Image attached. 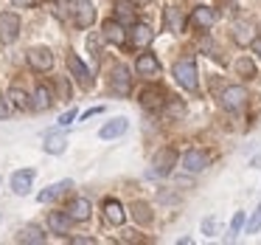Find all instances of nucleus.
I'll return each mask as SVG.
<instances>
[{
    "label": "nucleus",
    "instance_id": "nucleus-22",
    "mask_svg": "<svg viewBox=\"0 0 261 245\" xmlns=\"http://www.w3.org/2000/svg\"><path fill=\"white\" fill-rule=\"evenodd\" d=\"M20 242H31V245H42L45 242V234L40 231L37 226H25L23 231H20Z\"/></svg>",
    "mask_w": 261,
    "mask_h": 245
},
{
    "label": "nucleus",
    "instance_id": "nucleus-31",
    "mask_svg": "<svg viewBox=\"0 0 261 245\" xmlns=\"http://www.w3.org/2000/svg\"><path fill=\"white\" fill-rule=\"evenodd\" d=\"M242 226H244V211H236V214H233V222H230V237L242 231Z\"/></svg>",
    "mask_w": 261,
    "mask_h": 245
},
{
    "label": "nucleus",
    "instance_id": "nucleus-39",
    "mask_svg": "<svg viewBox=\"0 0 261 245\" xmlns=\"http://www.w3.org/2000/svg\"><path fill=\"white\" fill-rule=\"evenodd\" d=\"M250 166H261V155H255V158L250 161Z\"/></svg>",
    "mask_w": 261,
    "mask_h": 245
},
{
    "label": "nucleus",
    "instance_id": "nucleus-4",
    "mask_svg": "<svg viewBox=\"0 0 261 245\" xmlns=\"http://www.w3.org/2000/svg\"><path fill=\"white\" fill-rule=\"evenodd\" d=\"M177 164V152L171 147H166V149H160L158 155H154V161H152V175H160V177H166L171 172V166Z\"/></svg>",
    "mask_w": 261,
    "mask_h": 245
},
{
    "label": "nucleus",
    "instance_id": "nucleus-3",
    "mask_svg": "<svg viewBox=\"0 0 261 245\" xmlns=\"http://www.w3.org/2000/svg\"><path fill=\"white\" fill-rule=\"evenodd\" d=\"M244 104H247V91H244L242 85L225 87V93H222V107L230 110V113H236V110H242Z\"/></svg>",
    "mask_w": 261,
    "mask_h": 245
},
{
    "label": "nucleus",
    "instance_id": "nucleus-36",
    "mask_svg": "<svg viewBox=\"0 0 261 245\" xmlns=\"http://www.w3.org/2000/svg\"><path fill=\"white\" fill-rule=\"evenodd\" d=\"M59 93H62V96H70V85H68V82H59Z\"/></svg>",
    "mask_w": 261,
    "mask_h": 245
},
{
    "label": "nucleus",
    "instance_id": "nucleus-29",
    "mask_svg": "<svg viewBox=\"0 0 261 245\" xmlns=\"http://www.w3.org/2000/svg\"><path fill=\"white\" fill-rule=\"evenodd\" d=\"M250 31H253V29H250L247 23H239L236 26V42H242V46H244V42H253V34H250Z\"/></svg>",
    "mask_w": 261,
    "mask_h": 245
},
{
    "label": "nucleus",
    "instance_id": "nucleus-17",
    "mask_svg": "<svg viewBox=\"0 0 261 245\" xmlns=\"http://www.w3.org/2000/svg\"><path fill=\"white\" fill-rule=\"evenodd\" d=\"M104 37H107L110 42H115V46H124L126 34H124L121 20H107V23H104Z\"/></svg>",
    "mask_w": 261,
    "mask_h": 245
},
{
    "label": "nucleus",
    "instance_id": "nucleus-23",
    "mask_svg": "<svg viewBox=\"0 0 261 245\" xmlns=\"http://www.w3.org/2000/svg\"><path fill=\"white\" fill-rule=\"evenodd\" d=\"M51 102H54L51 91H48V87H37V93H34V102H31V107H34V110H48V107H51Z\"/></svg>",
    "mask_w": 261,
    "mask_h": 245
},
{
    "label": "nucleus",
    "instance_id": "nucleus-11",
    "mask_svg": "<svg viewBox=\"0 0 261 245\" xmlns=\"http://www.w3.org/2000/svg\"><path fill=\"white\" fill-rule=\"evenodd\" d=\"M42 147H45V152L59 155V152H65V149H68V136H65V132H48Z\"/></svg>",
    "mask_w": 261,
    "mask_h": 245
},
{
    "label": "nucleus",
    "instance_id": "nucleus-10",
    "mask_svg": "<svg viewBox=\"0 0 261 245\" xmlns=\"http://www.w3.org/2000/svg\"><path fill=\"white\" fill-rule=\"evenodd\" d=\"M126 127H129V121L126 119H113V121H107V124L101 127V132H98V136L104 138V141H110V138H118V136H124L126 132Z\"/></svg>",
    "mask_w": 261,
    "mask_h": 245
},
{
    "label": "nucleus",
    "instance_id": "nucleus-37",
    "mask_svg": "<svg viewBox=\"0 0 261 245\" xmlns=\"http://www.w3.org/2000/svg\"><path fill=\"white\" fill-rule=\"evenodd\" d=\"M98 113H101V107H93V110H87V113H85V119L90 121V116H98Z\"/></svg>",
    "mask_w": 261,
    "mask_h": 245
},
{
    "label": "nucleus",
    "instance_id": "nucleus-38",
    "mask_svg": "<svg viewBox=\"0 0 261 245\" xmlns=\"http://www.w3.org/2000/svg\"><path fill=\"white\" fill-rule=\"evenodd\" d=\"M250 46H253V51H255V54H258V57H261V40H253V42H250Z\"/></svg>",
    "mask_w": 261,
    "mask_h": 245
},
{
    "label": "nucleus",
    "instance_id": "nucleus-24",
    "mask_svg": "<svg viewBox=\"0 0 261 245\" xmlns=\"http://www.w3.org/2000/svg\"><path fill=\"white\" fill-rule=\"evenodd\" d=\"M166 23H169V31H182L186 17H182L180 9H166Z\"/></svg>",
    "mask_w": 261,
    "mask_h": 245
},
{
    "label": "nucleus",
    "instance_id": "nucleus-27",
    "mask_svg": "<svg viewBox=\"0 0 261 245\" xmlns=\"http://www.w3.org/2000/svg\"><path fill=\"white\" fill-rule=\"evenodd\" d=\"M135 220L138 222H143V226H146V222H152V211H149V206L146 203H135Z\"/></svg>",
    "mask_w": 261,
    "mask_h": 245
},
{
    "label": "nucleus",
    "instance_id": "nucleus-8",
    "mask_svg": "<svg viewBox=\"0 0 261 245\" xmlns=\"http://www.w3.org/2000/svg\"><path fill=\"white\" fill-rule=\"evenodd\" d=\"M93 20H96V9H93V3L90 0H79V3H76V26H79V29H87Z\"/></svg>",
    "mask_w": 261,
    "mask_h": 245
},
{
    "label": "nucleus",
    "instance_id": "nucleus-16",
    "mask_svg": "<svg viewBox=\"0 0 261 245\" xmlns=\"http://www.w3.org/2000/svg\"><path fill=\"white\" fill-rule=\"evenodd\" d=\"M68 226H70L68 211H51V214H48V228H51L54 234H68Z\"/></svg>",
    "mask_w": 261,
    "mask_h": 245
},
{
    "label": "nucleus",
    "instance_id": "nucleus-18",
    "mask_svg": "<svg viewBox=\"0 0 261 245\" xmlns=\"http://www.w3.org/2000/svg\"><path fill=\"white\" fill-rule=\"evenodd\" d=\"M104 217H107L113 226H121V222L126 220V214H124V206L118 203V200H107L104 203Z\"/></svg>",
    "mask_w": 261,
    "mask_h": 245
},
{
    "label": "nucleus",
    "instance_id": "nucleus-14",
    "mask_svg": "<svg viewBox=\"0 0 261 245\" xmlns=\"http://www.w3.org/2000/svg\"><path fill=\"white\" fill-rule=\"evenodd\" d=\"M113 91L115 93H129V71H126V65H115L113 68Z\"/></svg>",
    "mask_w": 261,
    "mask_h": 245
},
{
    "label": "nucleus",
    "instance_id": "nucleus-26",
    "mask_svg": "<svg viewBox=\"0 0 261 245\" xmlns=\"http://www.w3.org/2000/svg\"><path fill=\"white\" fill-rule=\"evenodd\" d=\"M236 71H239V76H244V79H250V76H255V65L250 62L247 57H242L236 62Z\"/></svg>",
    "mask_w": 261,
    "mask_h": 245
},
{
    "label": "nucleus",
    "instance_id": "nucleus-15",
    "mask_svg": "<svg viewBox=\"0 0 261 245\" xmlns=\"http://www.w3.org/2000/svg\"><path fill=\"white\" fill-rule=\"evenodd\" d=\"M31 181H34V169L14 172V175H12V189H14V194H29Z\"/></svg>",
    "mask_w": 261,
    "mask_h": 245
},
{
    "label": "nucleus",
    "instance_id": "nucleus-34",
    "mask_svg": "<svg viewBox=\"0 0 261 245\" xmlns=\"http://www.w3.org/2000/svg\"><path fill=\"white\" fill-rule=\"evenodd\" d=\"M12 113V110H9V104H6V99H0V119H6V116Z\"/></svg>",
    "mask_w": 261,
    "mask_h": 245
},
{
    "label": "nucleus",
    "instance_id": "nucleus-2",
    "mask_svg": "<svg viewBox=\"0 0 261 245\" xmlns=\"http://www.w3.org/2000/svg\"><path fill=\"white\" fill-rule=\"evenodd\" d=\"M20 37V17L14 12L0 14V42H14Z\"/></svg>",
    "mask_w": 261,
    "mask_h": 245
},
{
    "label": "nucleus",
    "instance_id": "nucleus-25",
    "mask_svg": "<svg viewBox=\"0 0 261 245\" xmlns=\"http://www.w3.org/2000/svg\"><path fill=\"white\" fill-rule=\"evenodd\" d=\"M9 99H12L14 107H20V110L31 107V102H29V96H25V91H20V87H12V91H9Z\"/></svg>",
    "mask_w": 261,
    "mask_h": 245
},
{
    "label": "nucleus",
    "instance_id": "nucleus-32",
    "mask_svg": "<svg viewBox=\"0 0 261 245\" xmlns=\"http://www.w3.org/2000/svg\"><path fill=\"white\" fill-rule=\"evenodd\" d=\"M202 234H208V237L216 234V217H205L202 220Z\"/></svg>",
    "mask_w": 261,
    "mask_h": 245
},
{
    "label": "nucleus",
    "instance_id": "nucleus-13",
    "mask_svg": "<svg viewBox=\"0 0 261 245\" xmlns=\"http://www.w3.org/2000/svg\"><path fill=\"white\" fill-rule=\"evenodd\" d=\"M135 68H138V74H143V76H158L160 74V62H158V57H152V54H141L138 62H135Z\"/></svg>",
    "mask_w": 261,
    "mask_h": 245
},
{
    "label": "nucleus",
    "instance_id": "nucleus-12",
    "mask_svg": "<svg viewBox=\"0 0 261 245\" xmlns=\"http://www.w3.org/2000/svg\"><path fill=\"white\" fill-rule=\"evenodd\" d=\"M191 23L197 26V29H211V26L216 23V12H214V9H208V6H199V9H194Z\"/></svg>",
    "mask_w": 261,
    "mask_h": 245
},
{
    "label": "nucleus",
    "instance_id": "nucleus-1",
    "mask_svg": "<svg viewBox=\"0 0 261 245\" xmlns=\"http://www.w3.org/2000/svg\"><path fill=\"white\" fill-rule=\"evenodd\" d=\"M174 79L186 91H197L199 82H197V62H194V57H186L180 62H174Z\"/></svg>",
    "mask_w": 261,
    "mask_h": 245
},
{
    "label": "nucleus",
    "instance_id": "nucleus-30",
    "mask_svg": "<svg viewBox=\"0 0 261 245\" xmlns=\"http://www.w3.org/2000/svg\"><path fill=\"white\" fill-rule=\"evenodd\" d=\"M255 231H261V206L253 211V217L247 222V234H255Z\"/></svg>",
    "mask_w": 261,
    "mask_h": 245
},
{
    "label": "nucleus",
    "instance_id": "nucleus-28",
    "mask_svg": "<svg viewBox=\"0 0 261 245\" xmlns=\"http://www.w3.org/2000/svg\"><path fill=\"white\" fill-rule=\"evenodd\" d=\"M146 107H154V104H163V93L160 91H143V99H141Z\"/></svg>",
    "mask_w": 261,
    "mask_h": 245
},
{
    "label": "nucleus",
    "instance_id": "nucleus-7",
    "mask_svg": "<svg viewBox=\"0 0 261 245\" xmlns=\"http://www.w3.org/2000/svg\"><path fill=\"white\" fill-rule=\"evenodd\" d=\"M205 166H208V155H205L202 149H188V152L182 155V169H188V172H202Z\"/></svg>",
    "mask_w": 261,
    "mask_h": 245
},
{
    "label": "nucleus",
    "instance_id": "nucleus-21",
    "mask_svg": "<svg viewBox=\"0 0 261 245\" xmlns=\"http://www.w3.org/2000/svg\"><path fill=\"white\" fill-rule=\"evenodd\" d=\"M70 186H73L70 181H62V183H57V186H48V189H42V192L37 194V200H40V203H45V200H54L57 194H65Z\"/></svg>",
    "mask_w": 261,
    "mask_h": 245
},
{
    "label": "nucleus",
    "instance_id": "nucleus-35",
    "mask_svg": "<svg viewBox=\"0 0 261 245\" xmlns=\"http://www.w3.org/2000/svg\"><path fill=\"white\" fill-rule=\"evenodd\" d=\"M14 6H23V9H29V6H34L37 0H12Z\"/></svg>",
    "mask_w": 261,
    "mask_h": 245
},
{
    "label": "nucleus",
    "instance_id": "nucleus-9",
    "mask_svg": "<svg viewBox=\"0 0 261 245\" xmlns=\"http://www.w3.org/2000/svg\"><path fill=\"white\" fill-rule=\"evenodd\" d=\"M68 214H70V220H76V222L87 220V217H90V200L87 197H73L68 203Z\"/></svg>",
    "mask_w": 261,
    "mask_h": 245
},
{
    "label": "nucleus",
    "instance_id": "nucleus-5",
    "mask_svg": "<svg viewBox=\"0 0 261 245\" xmlns=\"http://www.w3.org/2000/svg\"><path fill=\"white\" fill-rule=\"evenodd\" d=\"M68 68H70V74H73V79L79 82L82 87H90L93 85V76H90V71H87V65L82 62L76 54H68Z\"/></svg>",
    "mask_w": 261,
    "mask_h": 245
},
{
    "label": "nucleus",
    "instance_id": "nucleus-6",
    "mask_svg": "<svg viewBox=\"0 0 261 245\" xmlns=\"http://www.w3.org/2000/svg\"><path fill=\"white\" fill-rule=\"evenodd\" d=\"M29 65L34 71H51L54 54L48 51V48H31V51H29Z\"/></svg>",
    "mask_w": 261,
    "mask_h": 245
},
{
    "label": "nucleus",
    "instance_id": "nucleus-19",
    "mask_svg": "<svg viewBox=\"0 0 261 245\" xmlns=\"http://www.w3.org/2000/svg\"><path fill=\"white\" fill-rule=\"evenodd\" d=\"M115 17L121 23H135V3L132 0H115Z\"/></svg>",
    "mask_w": 261,
    "mask_h": 245
},
{
    "label": "nucleus",
    "instance_id": "nucleus-20",
    "mask_svg": "<svg viewBox=\"0 0 261 245\" xmlns=\"http://www.w3.org/2000/svg\"><path fill=\"white\" fill-rule=\"evenodd\" d=\"M154 40V31L149 29V26H135V29H132V46H138V48H146L149 42Z\"/></svg>",
    "mask_w": 261,
    "mask_h": 245
},
{
    "label": "nucleus",
    "instance_id": "nucleus-33",
    "mask_svg": "<svg viewBox=\"0 0 261 245\" xmlns=\"http://www.w3.org/2000/svg\"><path fill=\"white\" fill-rule=\"evenodd\" d=\"M73 119H76V110L70 107L68 113H62V116H59V127H68V124H70V121H73Z\"/></svg>",
    "mask_w": 261,
    "mask_h": 245
}]
</instances>
